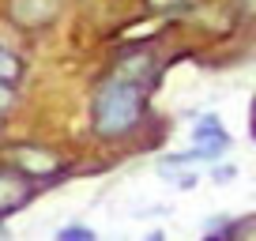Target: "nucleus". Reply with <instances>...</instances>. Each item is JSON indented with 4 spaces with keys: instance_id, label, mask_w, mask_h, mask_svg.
<instances>
[{
    "instance_id": "nucleus-14",
    "label": "nucleus",
    "mask_w": 256,
    "mask_h": 241,
    "mask_svg": "<svg viewBox=\"0 0 256 241\" xmlns=\"http://www.w3.org/2000/svg\"><path fill=\"white\" fill-rule=\"evenodd\" d=\"M241 8H245L248 16H256V0H241Z\"/></svg>"
},
{
    "instance_id": "nucleus-2",
    "label": "nucleus",
    "mask_w": 256,
    "mask_h": 241,
    "mask_svg": "<svg viewBox=\"0 0 256 241\" xmlns=\"http://www.w3.org/2000/svg\"><path fill=\"white\" fill-rule=\"evenodd\" d=\"M56 12H60V0H8L4 4L8 23H16L19 30H42L56 19Z\"/></svg>"
},
{
    "instance_id": "nucleus-7",
    "label": "nucleus",
    "mask_w": 256,
    "mask_h": 241,
    "mask_svg": "<svg viewBox=\"0 0 256 241\" xmlns=\"http://www.w3.org/2000/svg\"><path fill=\"white\" fill-rule=\"evenodd\" d=\"M19 76H23V60H19L12 49H4L0 46V80H8V83H16Z\"/></svg>"
},
{
    "instance_id": "nucleus-6",
    "label": "nucleus",
    "mask_w": 256,
    "mask_h": 241,
    "mask_svg": "<svg viewBox=\"0 0 256 241\" xmlns=\"http://www.w3.org/2000/svg\"><path fill=\"white\" fill-rule=\"evenodd\" d=\"M192 136L200 140V144H204V140H218V144H230V136H226V132H222V124H218V117H204L200 124L192 128Z\"/></svg>"
},
{
    "instance_id": "nucleus-8",
    "label": "nucleus",
    "mask_w": 256,
    "mask_h": 241,
    "mask_svg": "<svg viewBox=\"0 0 256 241\" xmlns=\"http://www.w3.org/2000/svg\"><path fill=\"white\" fill-rule=\"evenodd\" d=\"M154 12H181V8H192V0H147Z\"/></svg>"
},
{
    "instance_id": "nucleus-1",
    "label": "nucleus",
    "mask_w": 256,
    "mask_h": 241,
    "mask_svg": "<svg viewBox=\"0 0 256 241\" xmlns=\"http://www.w3.org/2000/svg\"><path fill=\"white\" fill-rule=\"evenodd\" d=\"M140 117H144V83L124 80L117 72L98 83L94 98H90V128L98 136L117 140L136 128Z\"/></svg>"
},
{
    "instance_id": "nucleus-11",
    "label": "nucleus",
    "mask_w": 256,
    "mask_h": 241,
    "mask_svg": "<svg viewBox=\"0 0 256 241\" xmlns=\"http://www.w3.org/2000/svg\"><path fill=\"white\" fill-rule=\"evenodd\" d=\"M230 238H256V218H252V222H234Z\"/></svg>"
},
{
    "instance_id": "nucleus-4",
    "label": "nucleus",
    "mask_w": 256,
    "mask_h": 241,
    "mask_svg": "<svg viewBox=\"0 0 256 241\" xmlns=\"http://www.w3.org/2000/svg\"><path fill=\"white\" fill-rule=\"evenodd\" d=\"M34 196V185L26 181V174H12V170H0V218L12 215L16 208H23Z\"/></svg>"
},
{
    "instance_id": "nucleus-12",
    "label": "nucleus",
    "mask_w": 256,
    "mask_h": 241,
    "mask_svg": "<svg viewBox=\"0 0 256 241\" xmlns=\"http://www.w3.org/2000/svg\"><path fill=\"white\" fill-rule=\"evenodd\" d=\"M234 177V166H215V181H230Z\"/></svg>"
},
{
    "instance_id": "nucleus-10",
    "label": "nucleus",
    "mask_w": 256,
    "mask_h": 241,
    "mask_svg": "<svg viewBox=\"0 0 256 241\" xmlns=\"http://www.w3.org/2000/svg\"><path fill=\"white\" fill-rule=\"evenodd\" d=\"M12 106H16V90L8 80H0V110H12Z\"/></svg>"
},
{
    "instance_id": "nucleus-3",
    "label": "nucleus",
    "mask_w": 256,
    "mask_h": 241,
    "mask_svg": "<svg viewBox=\"0 0 256 241\" xmlns=\"http://www.w3.org/2000/svg\"><path fill=\"white\" fill-rule=\"evenodd\" d=\"M8 158H12V166L16 170H23L26 177H53V174H60V158H56L53 151H46V147H30V144H16L8 151Z\"/></svg>"
},
{
    "instance_id": "nucleus-9",
    "label": "nucleus",
    "mask_w": 256,
    "mask_h": 241,
    "mask_svg": "<svg viewBox=\"0 0 256 241\" xmlns=\"http://www.w3.org/2000/svg\"><path fill=\"white\" fill-rule=\"evenodd\" d=\"M68 238H80V241H90V238H94V234H90L87 226H64V230H60V241H68Z\"/></svg>"
},
{
    "instance_id": "nucleus-13",
    "label": "nucleus",
    "mask_w": 256,
    "mask_h": 241,
    "mask_svg": "<svg viewBox=\"0 0 256 241\" xmlns=\"http://www.w3.org/2000/svg\"><path fill=\"white\" fill-rule=\"evenodd\" d=\"M177 185H181V188H192V185H196V174H192V170H188V174H181V177H177Z\"/></svg>"
},
{
    "instance_id": "nucleus-5",
    "label": "nucleus",
    "mask_w": 256,
    "mask_h": 241,
    "mask_svg": "<svg viewBox=\"0 0 256 241\" xmlns=\"http://www.w3.org/2000/svg\"><path fill=\"white\" fill-rule=\"evenodd\" d=\"M117 76H124V80H136V83H147V80H151V56H144V53L124 56V64L117 68Z\"/></svg>"
}]
</instances>
